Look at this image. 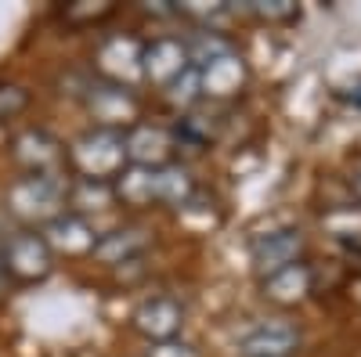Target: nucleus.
Listing matches in <instances>:
<instances>
[{
  "label": "nucleus",
  "mask_w": 361,
  "mask_h": 357,
  "mask_svg": "<svg viewBox=\"0 0 361 357\" xmlns=\"http://www.w3.org/2000/svg\"><path fill=\"white\" fill-rule=\"evenodd\" d=\"M112 195L127 206H152V202H166V206H185L195 195L192 173L185 166H127L123 173L112 181Z\"/></svg>",
  "instance_id": "f257e3e1"
},
{
  "label": "nucleus",
  "mask_w": 361,
  "mask_h": 357,
  "mask_svg": "<svg viewBox=\"0 0 361 357\" xmlns=\"http://www.w3.org/2000/svg\"><path fill=\"white\" fill-rule=\"evenodd\" d=\"M69 202V188L62 177H44V173H25L22 181L8 188V210L25 224H51L62 217Z\"/></svg>",
  "instance_id": "f03ea898"
},
{
  "label": "nucleus",
  "mask_w": 361,
  "mask_h": 357,
  "mask_svg": "<svg viewBox=\"0 0 361 357\" xmlns=\"http://www.w3.org/2000/svg\"><path fill=\"white\" fill-rule=\"evenodd\" d=\"M69 163L80 170L83 181H116L127 170V148H123V134L119 130H105L94 127L87 130L73 148H69Z\"/></svg>",
  "instance_id": "7ed1b4c3"
},
{
  "label": "nucleus",
  "mask_w": 361,
  "mask_h": 357,
  "mask_svg": "<svg viewBox=\"0 0 361 357\" xmlns=\"http://www.w3.org/2000/svg\"><path fill=\"white\" fill-rule=\"evenodd\" d=\"M0 263H4V275H11L18 282H40V278L51 275L54 253H51L44 234H37V231H15L4 242Z\"/></svg>",
  "instance_id": "20e7f679"
},
{
  "label": "nucleus",
  "mask_w": 361,
  "mask_h": 357,
  "mask_svg": "<svg viewBox=\"0 0 361 357\" xmlns=\"http://www.w3.org/2000/svg\"><path fill=\"white\" fill-rule=\"evenodd\" d=\"M192 62H188V47L173 40V37H163V40H152L148 47H141V73L159 83V87H170L180 73H188Z\"/></svg>",
  "instance_id": "39448f33"
},
{
  "label": "nucleus",
  "mask_w": 361,
  "mask_h": 357,
  "mask_svg": "<svg viewBox=\"0 0 361 357\" xmlns=\"http://www.w3.org/2000/svg\"><path fill=\"white\" fill-rule=\"evenodd\" d=\"M180 325H185V307L177 300H170V296H152V300H145L134 311V329L141 336H148L152 343L177 339Z\"/></svg>",
  "instance_id": "423d86ee"
},
{
  "label": "nucleus",
  "mask_w": 361,
  "mask_h": 357,
  "mask_svg": "<svg viewBox=\"0 0 361 357\" xmlns=\"http://www.w3.org/2000/svg\"><path fill=\"white\" fill-rule=\"evenodd\" d=\"M15 159L29 170V173H44V177H54L66 163V152H62V141L51 137L47 130H22L15 137Z\"/></svg>",
  "instance_id": "0eeeda50"
},
{
  "label": "nucleus",
  "mask_w": 361,
  "mask_h": 357,
  "mask_svg": "<svg viewBox=\"0 0 361 357\" xmlns=\"http://www.w3.org/2000/svg\"><path fill=\"white\" fill-rule=\"evenodd\" d=\"M123 148H127V163L134 166H148V170H159L170 163L173 152V137L163 127L152 123H137L123 134Z\"/></svg>",
  "instance_id": "6e6552de"
},
{
  "label": "nucleus",
  "mask_w": 361,
  "mask_h": 357,
  "mask_svg": "<svg viewBox=\"0 0 361 357\" xmlns=\"http://www.w3.org/2000/svg\"><path fill=\"white\" fill-rule=\"evenodd\" d=\"M300 343V332L289 321H264L238 343V357H289Z\"/></svg>",
  "instance_id": "1a4fd4ad"
},
{
  "label": "nucleus",
  "mask_w": 361,
  "mask_h": 357,
  "mask_svg": "<svg viewBox=\"0 0 361 357\" xmlns=\"http://www.w3.org/2000/svg\"><path fill=\"white\" fill-rule=\"evenodd\" d=\"M300 249H304V234L300 231H293V227L289 231H271L253 246V263L264 278H271V275L286 271V267H293Z\"/></svg>",
  "instance_id": "9d476101"
},
{
  "label": "nucleus",
  "mask_w": 361,
  "mask_h": 357,
  "mask_svg": "<svg viewBox=\"0 0 361 357\" xmlns=\"http://www.w3.org/2000/svg\"><path fill=\"white\" fill-rule=\"evenodd\" d=\"M243 83H246V65L235 51L214 58L209 65L199 69V94H209V98H231L243 91Z\"/></svg>",
  "instance_id": "9b49d317"
},
{
  "label": "nucleus",
  "mask_w": 361,
  "mask_h": 357,
  "mask_svg": "<svg viewBox=\"0 0 361 357\" xmlns=\"http://www.w3.org/2000/svg\"><path fill=\"white\" fill-rule=\"evenodd\" d=\"M44 238H47L51 253H54V249H62L66 256L94 253V246H98V238H94V231H90V224H87L83 217H76V213H62L58 220H51Z\"/></svg>",
  "instance_id": "f8f14e48"
},
{
  "label": "nucleus",
  "mask_w": 361,
  "mask_h": 357,
  "mask_svg": "<svg viewBox=\"0 0 361 357\" xmlns=\"http://www.w3.org/2000/svg\"><path fill=\"white\" fill-rule=\"evenodd\" d=\"M90 108H94V115L105 123V130H116V123H130L134 119L137 101L130 98V91L112 83V87H102V91L90 94Z\"/></svg>",
  "instance_id": "ddd939ff"
},
{
  "label": "nucleus",
  "mask_w": 361,
  "mask_h": 357,
  "mask_svg": "<svg viewBox=\"0 0 361 357\" xmlns=\"http://www.w3.org/2000/svg\"><path fill=\"white\" fill-rule=\"evenodd\" d=\"M98 62H102V69H105L119 87H123V80H130V76L141 73V47H137L134 40L116 37V40H109V44L102 47Z\"/></svg>",
  "instance_id": "4468645a"
},
{
  "label": "nucleus",
  "mask_w": 361,
  "mask_h": 357,
  "mask_svg": "<svg viewBox=\"0 0 361 357\" xmlns=\"http://www.w3.org/2000/svg\"><path fill=\"white\" fill-rule=\"evenodd\" d=\"M145 246H148V231L145 227H119V231L98 238L94 256L105 260V263H123V260H134Z\"/></svg>",
  "instance_id": "2eb2a0df"
},
{
  "label": "nucleus",
  "mask_w": 361,
  "mask_h": 357,
  "mask_svg": "<svg viewBox=\"0 0 361 357\" xmlns=\"http://www.w3.org/2000/svg\"><path fill=\"white\" fill-rule=\"evenodd\" d=\"M264 289H267L271 300L293 303V300H300V296L311 289V275H307V267H304V263H293V267H286V271L264 278Z\"/></svg>",
  "instance_id": "dca6fc26"
},
{
  "label": "nucleus",
  "mask_w": 361,
  "mask_h": 357,
  "mask_svg": "<svg viewBox=\"0 0 361 357\" xmlns=\"http://www.w3.org/2000/svg\"><path fill=\"white\" fill-rule=\"evenodd\" d=\"M188 47V62L195 65V69H202V65H209L214 58H221V54H228L231 47H228V40H221V37H214V33H202V37H195L192 44H185Z\"/></svg>",
  "instance_id": "f3484780"
},
{
  "label": "nucleus",
  "mask_w": 361,
  "mask_h": 357,
  "mask_svg": "<svg viewBox=\"0 0 361 357\" xmlns=\"http://www.w3.org/2000/svg\"><path fill=\"white\" fill-rule=\"evenodd\" d=\"M166 94H170V101H180V105L195 101V98H199V69L192 65L188 73H180V76L166 87Z\"/></svg>",
  "instance_id": "a211bd4d"
},
{
  "label": "nucleus",
  "mask_w": 361,
  "mask_h": 357,
  "mask_svg": "<svg viewBox=\"0 0 361 357\" xmlns=\"http://www.w3.org/2000/svg\"><path fill=\"white\" fill-rule=\"evenodd\" d=\"M25 105H29V94L22 91V87H15V83L0 87V123H4V119H15Z\"/></svg>",
  "instance_id": "6ab92c4d"
},
{
  "label": "nucleus",
  "mask_w": 361,
  "mask_h": 357,
  "mask_svg": "<svg viewBox=\"0 0 361 357\" xmlns=\"http://www.w3.org/2000/svg\"><path fill=\"white\" fill-rule=\"evenodd\" d=\"M145 357H199L195 346L180 343V339H163V343H152L145 350Z\"/></svg>",
  "instance_id": "aec40b11"
},
{
  "label": "nucleus",
  "mask_w": 361,
  "mask_h": 357,
  "mask_svg": "<svg viewBox=\"0 0 361 357\" xmlns=\"http://www.w3.org/2000/svg\"><path fill=\"white\" fill-rule=\"evenodd\" d=\"M250 11L253 15H264V18H289L296 8L289 4V0H267V4H264V0H253Z\"/></svg>",
  "instance_id": "412c9836"
},
{
  "label": "nucleus",
  "mask_w": 361,
  "mask_h": 357,
  "mask_svg": "<svg viewBox=\"0 0 361 357\" xmlns=\"http://www.w3.org/2000/svg\"><path fill=\"white\" fill-rule=\"evenodd\" d=\"M354 192H357V199H361V166L354 170Z\"/></svg>",
  "instance_id": "4be33fe9"
},
{
  "label": "nucleus",
  "mask_w": 361,
  "mask_h": 357,
  "mask_svg": "<svg viewBox=\"0 0 361 357\" xmlns=\"http://www.w3.org/2000/svg\"><path fill=\"white\" fill-rule=\"evenodd\" d=\"M343 98H347V101H357V105H361V87H357V94H343Z\"/></svg>",
  "instance_id": "5701e85b"
},
{
  "label": "nucleus",
  "mask_w": 361,
  "mask_h": 357,
  "mask_svg": "<svg viewBox=\"0 0 361 357\" xmlns=\"http://www.w3.org/2000/svg\"><path fill=\"white\" fill-rule=\"evenodd\" d=\"M0 275H4V263H0Z\"/></svg>",
  "instance_id": "b1692460"
}]
</instances>
